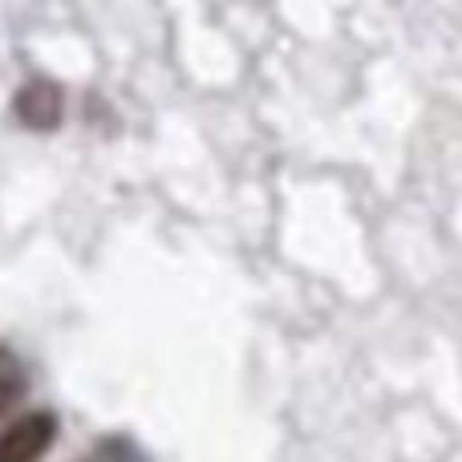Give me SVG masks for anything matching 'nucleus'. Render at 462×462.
I'll use <instances>...</instances> for the list:
<instances>
[{"instance_id":"obj_3","label":"nucleus","mask_w":462,"mask_h":462,"mask_svg":"<svg viewBox=\"0 0 462 462\" xmlns=\"http://www.w3.org/2000/svg\"><path fill=\"white\" fill-rule=\"evenodd\" d=\"M29 393V374L8 345H0V418H8Z\"/></svg>"},{"instance_id":"obj_2","label":"nucleus","mask_w":462,"mask_h":462,"mask_svg":"<svg viewBox=\"0 0 462 462\" xmlns=\"http://www.w3.org/2000/svg\"><path fill=\"white\" fill-rule=\"evenodd\" d=\"M61 114H65V94L49 78H29L13 97V118L24 130H37V134H49V130L61 126Z\"/></svg>"},{"instance_id":"obj_1","label":"nucleus","mask_w":462,"mask_h":462,"mask_svg":"<svg viewBox=\"0 0 462 462\" xmlns=\"http://www.w3.org/2000/svg\"><path fill=\"white\" fill-rule=\"evenodd\" d=\"M57 442V414L29 410L0 430V462H41Z\"/></svg>"},{"instance_id":"obj_4","label":"nucleus","mask_w":462,"mask_h":462,"mask_svg":"<svg viewBox=\"0 0 462 462\" xmlns=\"http://www.w3.org/2000/svg\"><path fill=\"white\" fill-rule=\"evenodd\" d=\"M73 462H102V458H73Z\"/></svg>"}]
</instances>
